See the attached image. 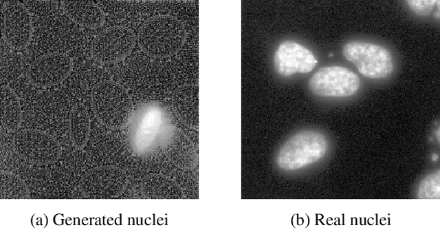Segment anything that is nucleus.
I'll return each mask as SVG.
<instances>
[{"mask_svg":"<svg viewBox=\"0 0 440 230\" xmlns=\"http://www.w3.org/2000/svg\"><path fill=\"white\" fill-rule=\"evenodd\" d=\"M327 148L328 141L322 133L313 130L299 132L281 146L276 164L283 170L299 169L322 158Z\"/></svg>","mask_w":440,"mask_h":230,"instance_id":"obj_1","label":"nucleus"},{"mask_svg":"<svg viewBox=\"0 0 440 230\" xmlns=\"http://www.w3.org/2000/svg\"><path fill=\"white\" fill-rule=\"evenodd\" d=\"M344 59L353 63L358 72L370 79L386 78L394 69L393 58L385 47L365 41H351L344 45Z\"/></svg>","mask_w":440,"mask_h":230,"instance_id":"obj_2","label":"nucleus"},{"mask_svg":"<svg viewBox=\"0 0 440 230\" xmlns=\"http://www.w3.org/2000/svg\"><path fill=\"white\" fill-rule=\"evenodd\" d=\"M309 88L322 97L340 98L353 95L360 85L359 76L340 65L320 67L309 81Z\"/></svg>","mask_w":440,"mask_h":230,"instance_id":"obj_3","label":"nucleus"},{"mask_svg":"<svg viewBox=\"0 0 440 230\" xmlns=\"http://www.w3.org/2000/svg\"><path fill=\"white\" fill-rule=\"evenodd\" d=\"M317 63L316 56L309 49L292 41L280 43L274 55V68L283 76L310 72Z\"/></svg>","mask_w":440,"mask_h":230,"instance_id":"obj_4","label":"nucleus"},{"mask_svg":"<svg viewBox=\"0 0 440 230\" xmlns=\"http://www.w3.org/2000/svg\"><path fill=\"white\" fill-rule=\"evenodd\" d=\"M417 197L419 199L440 198V171L426 176L419 183Z\"/></svg>","mask_w":440,"mask_h":230,"instance_id":"obj_5","label":"nucleus"},{"mask_svg":"<svg viewBox=\"0 0 440 230\" xmlns=\"http://www.w3.org/2000/svg\"><path fill=\"white\" fill-rule=\"evenodd\" d=\"M435 0H408L407 3L410 8L417 15L427 16L431 12L435 3Z\"/></svg>","mask_w":440,"mask_h":230,"instance_id":"obj_6","label":"nucleus"}]
</instances>
